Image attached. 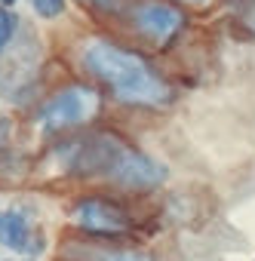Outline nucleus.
<instances>
[{"label": "nucleus", "mask_w": 255, "mask_h": 261, "mask_svg": "<svg viewBox=\"0 0 255 261\" xmlns=\"http://www.w3.org/2000/svg\"><path fill=\"white\" fill-rule=\"evenodd\" d=\"M56 160L68 175L95 178L130 194L154 191L169 178V169L157 157L145 154L142 148L130 145L114 133L62 139V145H56Z\"/></svg>", "instance_id": "obj_1"}, {"label": "nucleus", "mask_w": 255, "mask_h": 261, "mask_svg": "<svg viewBox=\"0 0 255 261\" xmlns=\"http://www.w3.org/2000/svg\"><path fill=\"white\" fill-rule=\"evenodd\" d=\"M80 62L89 77H95L120 105L160 111L175 101V89L154 68L148 56L117 40H89L80 53Z\"/></svg>", "instance_id": "obj_2"}, {"label": "nucleus", "mask_w": 255, "mask_h": 261, "mask_svg": "<svg viewBox=\"0 0 255 261\" xmlns=\"http://www.w3.org/2000/svg\"><path fill=\"white\" fill-rule=\"evenodd\" d=\"M101 101H98V92L86 83H71V86H62L56 89L40 108H37V126L43 136H65L71 129H80L86 126L95 114H98Z\"/></svg>", "instance_id": "obj_3"}, {"label": "nucleus", "mask_w": 255, "mask_h": 261, "mask_svg": "<svg viewBox=\"0 0 255 261\" xmlns=\"http://www.w3.org/2000/svg\"><path fill=\"white\" fill-rule=\"evenodd\" d=\"M71 224L86 240H126L133 237L136 221L117 200L101 194H83L71 206Z\"/></svg>", "instance_id": "obj_4"}, {"label": "nucleus", "mask_w": 255, "mask_h": 261, "mask_svg": "<svg viewBox=\"0 0 255 261\" xmlns=\"http://www.w3.org/2000/svg\"><path fill=\"white\" fill-rule=\"evenodd\" d=\"M130 25L139 37L154 46H169L188 25L185 10L175 0H136L130 7Z\"/></svg>", "instance_id": "obj_5"}, {"label": "nucleus", "mask_w": 255, "mask_h": 261, "mask_svg": "<svg viewBox=\"0 0 255 261\" xmlns=\"http://www.w3.org/2000/svg\"><path fill=\"white\" fill-rule=\"evenodd\" d=\"M59 261H157V255L120 240H71L59 249Z\"/></svg>", "instance_id": "obj_6"}, {"label": "nucleus", "mask_w": 255, "mask_h": 261, "mask_svg": "<svg viewBox=\"0 0 255 261\" xmlns=\"http://www.w3.org/2000/svg\"><path fill=\"white\" fill-rule=\"evenodd\" d=\"M0 246L10 249L13 255H25L34 258L43 252V233L34 227L31 215L19 206L13 209H0Z\"/></svg>", "instance_id": "obj_7"}, {"label": "nucleus", "mask_w": 255, "mask_h": 261, "mask_svg": "<svg viewBox=\"0 0 255 261\" xmlns=\"http://www.w3.org/2000/svg\"><path fill=\"white\" fill-rule=\"evenodd\" d=\"M16 37H19V16H16V10L0 7V59L16 46Z\"/></svg>", "instance_id": "obj_8"}, {"label": "nucleus", "mask_w": 255, "mask_h": 261, "mask_svg": "<svg viewBox=\"0 0 255 261\" xmlns=\"http://www.w3.org/2000/svg\"><path fill=\"white\" fill-rule=\"evenodd\" d=\"M31 7L40 19H59L65 10V0H31Z\"/></svg>", "instance_id": "obj_9"}, {"label": "nucleus", "mask_w": 255, "mask_h": 261, "mask_svg": "<svg viewBox=\"0 0 255 261\" xmlns=\"http://www.w3.org/2000/svg\"><path fill=\"white\" fill-rule=\"evenodd\" d=\"M83 4L92 7V10H98V13H120L123 0H83Z\"/></svg>", "instance_id": "obj_10"}, {"label": "nucleus", "mask_w": 255, "mask_h": 261, "mask_svg": "<svg viewBox=\"0 0 255 261\" xmlns=\"http://www.w3.org/2000/svg\"><path fill=\"white\" fill-rule=\"evenodd\" d=\"M246 22L255 28V0H249V10H246Z\"/></svg>", "instance_id": "obj_11"}, {"label": "nucleus", "mask_w": 255, "mask_h": 261, "mask_svg": "<svg viewBox=\"0 0 255 261\" xmlns=\"http://www.w3.org/2000/svg\"><path fill=\"white\" fill-rule=\"evenodd\" d=\"M10 261H34V258H10Z\"/></svg>", "instance_id": "obj_12"}]
</instances>
